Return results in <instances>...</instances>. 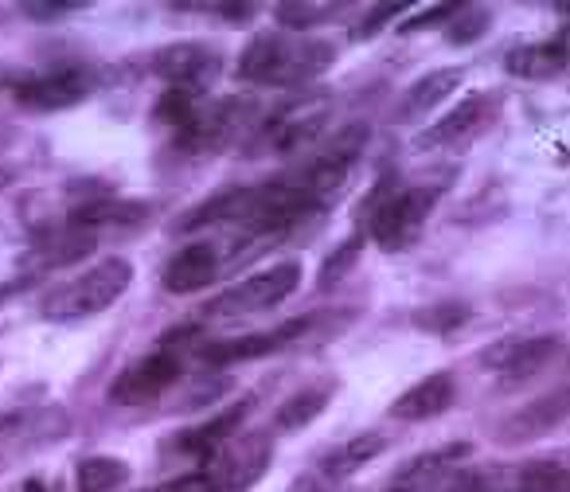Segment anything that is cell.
Masks as SVG:
<instances>
[{
    "instance_id": "6da1fadb",
    "label": "cell",
    "mask_w": 570,
    "mask_h": 492,
    "mask_svg": "<svg viewBox=\"0 0 570 492\" xmlns=\"http://www.w3.org/2000/svg\"><path fill=\"white\" fill-rule=\"evenodd\" d=\"M336 59H341V48L328 40L258 32L238 56L235 75L238 82H254V87H305V82L321 79Z\"/></svg>"
},
{
    "instance_id": "7a4b0ae2",
    "label": "cell",
    "mask_w": 570,
    "mask_h": 492,
    "mask_svg": "<svg viewBox=\"0 0 570 492\" xmlns=\"http://www.w3.org/2000/svg\"><path fill=\"white\" fill-rule=\"evenodd\" d=\"M134 286V263L129 258H102L90 270L75 274L71 282L56 286L43 297V321H56V325H75V321L98 317V313L110 309L118 297L129 294Z\"/></svg>"
},
{
    "instance_id": "3957f363",
    "label": "cell",
    "mask_w": 570,
    "mask_h": 492,
    "mask_svg": "<svg viewBox=\"0 0 570 492\" xmlns=\"http://www.w3.org/2000/svg\"><path fill=\"white\" fill-rule=\"evenodd\" d=\"M445 188H450V176H445V180H434V184H411V188H395L364 219L367 223V238L380 246L383 255L411 250V246L419 243L426 219L434 215V207L442 204ZM364 223H360V227H364Z\"/></svg>"
},
{
    "instance_id": "277c9868",
    "label": "cell",
    "mask_w": 570,
    "mask_h": 492,
    "mask_svg": "<svg viewBox=\"0 0 570 492\" xmlns=\"http://www.w3.org/2000/svg\"><path fill=\"white\" fill-rule=\"evenodd\" d=\"M302 289V263L285 258L266 270L250 274V278L235 282L230 289H223L219 297H212L204 309L207 321H235V317H254V313H266L274 305L289 302V297Z\"/></svg>"
},
{
    "instance_id": "5b68a950",
    "label": "cell",
    "mask_w": 570,
    "mask_h": 492,
    "mask_svg": "<svg viewBox=\"0 0 570 492\" xmlns=\"http://www.w3.org/2000/svg\"><path fill=\"white\" fill-rule=\"evenodd\" d=\"M269 461H274V434L254 430V434H235L227 445H219L199 476L212 492H250L269 473Z\"/></svg>"
},
{
    "instance_id": "8992f818",
    "label": "cell",
    "mask_w": 570,
    "mask_h": 492,
    "mask_svg": "<svg viewBox=\"0 0 570 492\" xmlns=\"http://www.w3.org/2000/svg\"><path fill=\"white\" fill-rule=\"evenodd\" d=\"M461 492H562L567 489V457L497 461V465L461 469Z\"/></svg>"
},
{
    "instance_id": "52a82bcc",
    "label": "cell",
    "mask_w": 570,
    "mask_h": 492,
    "mask_svg": "<svg viewBox=\"0 0 570 492\" xmlns=\"http://www.w3.org/2000/svg\"><path fill=\"white\" fill-rule=\"evenodd\" d=\"M149 71L165 79L173 90H188V95L204 98L207 87L223 75V48L204 40L165 43V48L153 51Z\"/></svg>"
},
{
    "instance_id": "ba28073f",
    "label": "cell",
    "mask_w": 570,
    "mask_h": 492,
    "mask_svg": "<svg viewBox=\"0 0 570 492\" xmlns=\"http://www.w3.org/2000/svg\"><path fill=\"white\" fill-rule=\"evenodd\" d=\"M180 375H184V352L180 348H165V344H160L157 352L134 360L126 372L114 375L110 403H118V406L157 403L160 395H168V391L180 383Z\"/></svg>"
},
{
    "instance_id": "9c48e42d",
    "label": "cell",
    "mask_w": 570,
    "mask_h": 492,
    "mask_svg": "<svg viewBox=\"0 0 570 492\" xmlns=\"http://www.w3.org/2000/svg\"><path fill=\"white\" fill-rule=\"evenodd\" d=\"M98 87V75L82 63H67L56 67V71H43V75H28L12 95L24 110L36 114H56V110H71V106L87 102Z\"/></svg>"
},
{
    "instance_id": "30bf717a",
    "label": "cell",
    "mask_w": 570,
    "mask_h": 492,
    "mask_svg": "<svg viewBox=\"0 0 570 492\" xmlns=\"http://www.w3.org/2000/svg\"><path fill=\"white\" fill-rule=\"evenodd\" d=\"M497 102H500V95H489V90H473V95L461 98V102L453 106L450 114H442L434 126L422 129V134L414 137V149H419V152H426V149H453V145L473 141V137L492 121V114H497Z\"/></svg>"
},
{
    "instance_id": "8fae6325",
    "label": "cell",
    "mask_w": 570,
    "mask_h": 492,
    "mask_svg": "<svg viewBox=\"0 0 570 492\" xmlns=\"http://www.w3.org/2000/svg\"><path fill=\"white\" fill-rule=\"evenodd\" d=\"M254 403L258 398L246 395V398H235L230 406H223L219 414H212V419H204L199 426H184L176 430L173 437L165 442V453H180V457H212L219 445H227L230 437L238 434V430L246 426V419H250Z\"/></svg>"
},
{
    "instance_id": "7c38bea8",
    "label": "cell",
    "mask_w": 570,
    "mask_h": 492,
    "mask_svg": "<svg viewBox=\"0 0 570 492\" xmlns=\"http://www.w3.org/2000/svg\"><path fill=\"white\" fill-rule=\"evenodd\" d=\"M246 102L238 98H219L212 106H199L188 121L173 134V145L180 152H191V157H204V152H215L235 137L238 121H243Z\"/></svg>"
},
{
    "instance_id": "4fadbf2b",
    "label": "cell",
    "mask_w": 570,
    "mask_h": 492,
    "mask_svg": "<svg viewBox=\"0 0 570 492\" xmlns=\"http://www.w3.org/2000/svg\"><path fill=\"white\" fill-rule=\"evenodd\" d=\"M562 422H567V387L551 391V395L528 398L520 411L500 419L497 430H492V442L512 450V445H528V442H539V437L554 434Z\"/></svg>"
},
{
    "instance_id": "5bb4252c",
    "label": "cell",
    "mask_w": 570,
    "mask_h": 492,
    "mask_svg": "<svg viewBox=\"0 0 570 492\" xmlns=\"http://www.w3.org/2000/svg\"><path fill=\"white\" fill-rule=\"evenodd\" d=\"M559 356H562L559 336H528V341H500L497 348H489L481 360L500 380L528 383V380H535L539 372H547Z\"/></svg>"
},
{
    "instance_id": "9a60e30c",
    "label": "cell",
    "mask_w": 570,
    "mask_h": 492,
    "mask_svg": "<svg viewBox=\"0 0 570 492\" xmlns=\"http://www.w3.org/2000/svg\"><path fill=\"white\" fill-rule=\"evenodd\" d=\"M325 118H328V106L325 102H313V106H289V110H277L274 118L266 121L254 145V152H297L305 145H313L325 129Z\"/></svg>"
},
{
    "instance_id": "2e32d148",
    "label": "cell",
    "mask_w": 570,
    "mask_h": 492,
    "mask_svg": "<svg viewBox=\"0 0 570 492\" xmlns=\"http://www.w3.org/2000/svg\"><path fill=\"white\" fill-rule=\"evenodd\" d=\"M219 274H223L219 270V250H215L207 238H199V243L180 246V250L168 258L165 270H160V286L176 297H188V294L207 289Z\"/></svg>"
},
{
    "instance_id": "e0dca14e",
    "label": "cell",
    "mask_w": 570,
    "mask_h": 492,
    "mask_svg": "<svg viewBox=\"0 0 570 492\" xmlns=\"http://www.w3.org/2000/svg\"><path fill=\"white\" fill-rule=\"evenodd\" d=\"M453 403H458V380H453V372H430L426 380L406 387L387 406V414L399 422H430V419H442Z\"/></svg>"
},
{
    "instance_id": "ac0fdd59",
    "label": "cell",
    "mask_w": 570,
    "mask_h": 492,
    "mask_svg": "<svg viewBox=\"0 0 570 492\" xmlns=\"http://www.w3.org/2000/svg\"><path fill=\"white\" fill-rule=\"evenodd\" d=\"M98 246V235L95 230H82V227H63V230H51V235H40L36 246L28 250L24 266L28 274H48V270H63V266H75L82 263L87 255H95ZM20 266V270H24Z\"/></svg>"
},
{
    "instance_id": "d6986e66",
    "label": "cell",
    "mask_w": 570,
    "mask_h": 492,
    "mask_svg": "<svg viewBox=\"0 0 570 492\" xmlns=\"http://www.w3.org/2000/svg\"><path fill=\"white\" fill-rule=\"evenodd\" d=\"M461 82H465V67H438V71L422 75V79H414L411 87H406L395 118L399 121L426 118V114H434L438 106H445L453 95H458Z\"/></svg>"
},
{
    "instance_id": "ffe728a7",
    "label": "cell",
    "mask_w": 570,
    "mask_h": 492,
    "mask_svg": "<svg viewBox=\"0 0 570 492\" xmlns=\"http://www.w3.org/2000/svg\"><path fill=\"white\" fill-rule=\"evenodd\" d=\"M149 219L153 204H145V199H82L67 215V227H82L98 235L102 227H141Z\"/></svg>"
},
{
    "instance_id": "44dd1931",
    "label": "cell",
    "mask_w": 570,
    "mask_h": 492,
    "mask_svg": "<svg viewBox=\"0 0 570 492\" xmlns=\"http://www.w3.org/2000/svg\"><path fill=\"white\" fill-rule=\"evenodd\" d=\"M504 71L512 75V79H528V82L559 79V75L567 71V28L559 32V40L512 48L504 56Z\"/></svg>"
},
{
    "instance_id": "7402d4cb",
    "label": "cell",
    "mask_w": 570,
    "mask_h": 492,
    "mask_svg": "<svg viewBox=\"0 0 570 492\" xmlns=\"http://www.w3.org/2000/svg\"><path fill=\"white\" fill-rule=\"evenodd\" d=\"M387 445H391V437L383 434V430H367V434L348 437L344 445H336V450H328L325 457H321V476H325L328 484L348 481V476H356L360 469L372 465L375 457H383Z\"/></svg>"
},
{
    "instance_id": "603a6c76",
    "label": "cell",
    "mask_w": 570,
    "mask_h": 492,
    "mask_svg": "<svg viewBox=\"0 0 570 492\" xmlns=\"http://www.w3.org/2000/svg\"><path fill=\"white\" fill-rule=\"evenodd\" d=\"M333 395H336V383L333 380H321V383H309V387H302L297 395H289L282 406H277L274 430H277V434H297V430L313 426V422H317L321 414L328 411Z\"/></svg>"
},
{
    "instance_id": "cb8c5ba5",
    "label": "cell",
    "mask_w": 570,
    "mask_h": 492,
    "mask_svg": "<svg viewBox=\"0 0 570 492\" xmlns=\"http://www.w3.org/2000/svg\"><path fill=\"white\" fill-rule=\"evenodd\" d=\"M134 469L126 457H114V453H90L79 457L75 465V492H114L121 484H129Z\"/></svg>"
},
{
    "instance_id": "d4e9b609",
    "label": "cell",
    "mask_w": 570,
    "mask_h": 492,
    "mask_svg": "<svg viewBox=\"0 0 570 492\" xmlns=\"http://www.w3.org/2000/svg\"><path fill=\"white\" fill-rule=\"evenodd\" d=\"M473 317V305L458 302V297H445V302H426L411 313V325L414 333H426V336H450L458 333L465 321Z\"/></svg>"
},
{
    "instance_id": "484cf974",
    "label": "cell",
    "mask_w": 570,
    "mask_h": 492,
    "mask_svg": "<svg viewBox=\"0 0 570 492\" xmlns=\"http://www.w3.org/2000/svg\"><path fill=\"white\" fill-rule=\"evenodd\" d=\"M364 246H367V235H364V230H352V235L344 238L341 246H336L333 255L325 258V266H321V278H317V289H321V294H328V289L336 286V282L348 278V270H356L360 255H364Z\"/></svg>"
},
{
    "instance_id": "4316f807",
    "label": "cell",
    "mask_w": 570,
    "mask_h": 492,
    "mask_svg": "<svg viewBox=\"0 0 570 492\" xmlns=\"http://www.w3.org/2000/svg\"><path fill=\"white\" fill-rule=\"evenodd\" d=\"M344 12V4H277L274 20L285 28V32H305V28H317V24H333L336 17Z\"/></svg>"
},
{
    "instance_id": "83f0119b",
    "label": "cell",
    "mask_w": 570,
    "mask_h": 492,
    "mask_svg": "<svg viewBox=\"0 0 570 492\" xmlns=\"http://www.w3.org/2000/svg\"><path fill=\"white\" fill-rule=\"evenodd\" d=\"M489 28H492L489 9H481V4H461L458 17L445 24V43H453V48H469V43L481 40Z\"/></svg>"
},
{
    "instance_id": "f1b7e54d",
    "label": "cell",
    "mask_w": 570,
    "mask_h": 492,
    "mask_svg": "<svg viewBox=\"0 0 570 492\" xmlns=\"http://www.w3.org/2000/svg\"><path fill=\"white\" fill-rule=\"evenodd\" d=\"M199 110V98L188 95V90H173L168 87L165 95L157 98V106H153V118L160 121V126H168L176 134V129L184 126V121L191 118V114Z\"/></svg>"
},
{
    "instance_id": "f546056e",
    "label": "cell",
    "mask_w": 570,
    "mask_h": 492,
    "mask_svg": "<svg viewBox=\"0 0 570 492\" xmlns=\"http://www.w3.org/2000/svg\"><path fill=\"white\" fill-rule=\"evenodd\" d=\"M82 9H87L82 0H28V4H20V17L32 20V24H59V20L75 17Z\"/></svg>"
},
{
    "instance_id": "4dcf8cb0",
    "label": "cell",
    "mask_w": 570,
    "mask_h": 492,
    "mask_svg": "<svg viewBox=\"0 0 570 492\" xmlns=\"http://www.w3.org/2000/svg\"><path fill=\"white\" fill-rule=\"evenodd\" d=\"M403 9H406L403 0H399V4L391 0V4H375V9H367V12H364V20H360V24L352 28V40L364 43V40H372V36H380L383 28H387V20L403 17Z\"/></svg>"
},
{
    "instance_id": "1f68e13d",
    "label": "cell",
    "mask_w": 570,
    "mask_h": 492,
    "mask_svg": "<svg viewBox=\"0 0 570 492\" xmlns=\"http://www.w3.org/2000/svg\"><path fill=\"white\" fill-rule=\"evenodd\" d=\"M461 4H434V9H422L414 12L411 20L399 24V36H419V32H430V28H445L453 17H458Z\"/></svg>"
},
{
    "instance_id": "d6a6232c",
    "label": "cell",
    "mask_w": 570,
    "mask_h": 492,
    "mask_svg": "<svg viewBox=\"0 0 570 492\" xmlns=\"http://www.w3.org/2000/svg\"><path fill=\"white\" fill-rule=\"evenodd\" d=\"M207 12H215V17H227V24H250V20H254V4H212Z\"/></svg>"
},
{
    "instance_id": "836d02e7",
    "label": "cell",
    "mask_w": 570,
    "mask_h": 492,
    "mask_svg": "<svg viewBox=\"0 0 570 492\" xmlns=\"http://www.w3.org/2000/svg\"><path fill=\"white\" fill-rule=\"evenodd\" d=\"M157 492H212L204 484V476H184V481H173V484H165V489H157Z\"/></svg>"
},
{
    "instance_id": "e575fe53",
    "label": "cell",
    "mask_w": 570,
    "mask_h": 492,
    "mask_svg": "<svg viewBox=\"0 0 570 492\" xmlns=\"http://www.w3.org/2000/svg\"><path fill=\"white\" fill-rule=\"evenodd\" d=\"M24 79H28V71H17V67H4V63H0V87H12V90H17Z\"/></svg>"
},
{
    "instance_id": "d590c367",
    "label": "cell",
    "mask_w": 570,
    "mask_h": 492,
    "mask_svg": "<svg viewBox=\"0 0 570 492\" xmlns=\"http://www.w3.org/2000/svg\"><path fill=\"white\" fill-rule=\"evenodd\" d=\"M294 492H333L328 484H317V481H297Z\"/></svg>"
},
{
    "instance_id": "8d00e7d4",
    "label": "cell",
    "mask_w": 570,
    "mask_h": 492,
    "mask_svg": "<svg viewBox=\"0 0 570 492\" xmlns=\"http://www.w3.org/2000/svg\"><path fill=\"white\" fill-rule=\"evenodd\" d=\"M12 180H17V173H12V168H4V165H0V188H9Z\"/></svg>"
},
{
    "instance_id": "74e56055",
    "label": "cell",
    "mask_w": 570,
    "mask_h": 492,
    "mask_svg": "<svg viewBox=\"0 0 570 492\" xmlns=\"http://www.w3.org/2000/svg\"><path fill=\"white\" fill-rule=\"evenodd\" d=\"M24 492H48V489H43V481H28Z\"/></svg>"
}]
</instances>
